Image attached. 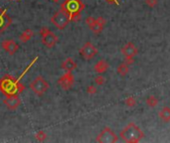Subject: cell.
<instances>
[{"instance_id": "3", "label": "cell", "mask_w": 170, "mask_h": 143, "mask_svg": "<svg viewBox=\"0 0 170 143\" xmlns=\"http://www.w3.org/2000/svg\"><path fill=\"white\" fill-rule=\"evenodd\" d=\"M61 8L69 14L71 21L77 22L81 20V13L85 9V4L81 0H65L61 4Z\"/></svg>"}, {"instance_id": "9", "label": "cell", "mask_w": 170, "mask_h": 143, "mask_svg": "<svg viewBox=\"0 0 170 143\" xmlns=\"http://www.w3.org/2000/svg\"><path fill=\"white\" fill-rule=\"evenodd\" d=\"M58 84L65 91L70 90L74 84V76H73L72 72H66V73L58 80Z\"/></svg>"}, {"instance_id": "16", "label": "cell", "mask_w": 170, "mask_h": 143, "mask_svg": "<svg viewBox=\"0 0 170 143\" xmlns=\"http://www.w3.org/2000/svg\"><path fill=\"white\" fill-rule=\"evenodd\" d=\"M159 118L164 122H169L170 121V107L165 106L159 112Z\"/></svg>"}, {"instance_id": "21", "label": "cell", "mask_w": 170, "mask_h": 143, "mask_svg": "<svg viewBox=\"0 0 170 143\" xmlns=\"http://www.w3.org/2000/svg\"><path fill=\"white\" fill-rule=\"evenodd\" d=\"M35 138H36L38 141L43 142V141H45V140H46V138H47V134H46L43 130H40V131H38V132H37V133L35 134Z\"/></svg>"}, {"instance_id": "28", "label": "cell", "mask_w": 170, "mask_h": 143, "mask_svg": "<svg viewBox=\"0 0 170 143\" xmlns=\"http://www.w3.org/2000/svg\"><path fill=\"white\" fill-rule=\"evenodd\" d=\"M108 3H111V4H118V0H105Z\"/></svg>"}, {"instance_id": "19", "label": "cell", "mask_w": 170, "mask_h": 143, "mask_svg": "<svg viewBox=\"0 0 170 143\" xmlns=\"http://www.w3.org/2000/svg\"><path fill=\"white\" fill-rule=\"evenodd\" d=\"M117 74L121 77H125L128 74V71H130V68H128V65L127 63H122L120 66L117 67Z\"/></svg>"}, {"instance_id": "11", "label": "cell", "mask_w": 170, "mask_h": 143, "mask_svg": "<svg viewBox=\"0 0 170 143\" xmlns=\"http://www.w3.org/2000/svg\"><path fill=\"white\" fill-rule=\"evenodd\" d=\"M2 49L5 51L6 53H8L9 55H14V54L18 51L19 45L17 44L14 40H4L1 43Z\"/></svg>"}, {"instance_id": "17", "label": "cell", "mask_w": 170, "mask_h": 143, "mask_svg": "<svg viewBox=\"0 0 170 143\" xmlns=\"http://www.w3.org/2000/svg\"><path fill=\"white\" fill-rule=\"evenodd\" d=\"M104 24L101 23L98 19H96L95 23H94L91 27H89V28H90L95 34H100V33H101V31L104 30Z\"/></svg>"}, {"instance_id": "25", "label": "cell", "mask_w": 170, "mask_h": 143, "mask_svg": "<svg viewBox=\"0 0 170 143\" xmlns=\"http://www.w3.org/2000/svg\"><path fill=\"white\" fill-rule=\"evenodd\" d=\"M87 93L89 94H97V88H96V87H94V86L88 87V88H87Z\"/></svg>"}, {"instance_id": "23", "label": "cell", "mask_w": 170, "mask_h": 143, "mask_svg": "<svg viewBox=\"0 0 170 143\" xmlns=\"http://www.w3.org/2000/svg\"><path fill=\"white\" fill-rule=\"evenodd\" d=\"M95 83H96L98 86H103V84L105 83V79L103 76H98L95 78Z\"/></svg>"}, {"instance_id": "12", "label": "cell", "mask_w": 170, "mask_h": 143, "mask_svg": "<svg viewBox=\"0 0 170 143\" xmlns=\"http://www.w3.org/2000/svg\"><path fill=\"white\" fill-rule=\"evenodd\" d=\"M3 103L6 105V107L10 110H17L20 104H21V100L18 97V95H12V97H6V98L3 100Z\"/></svg>"}, {"instance_id": "10", "label": "cell", "mask_w": 170, "mask_h": 143, "mask_svg": "<svg viewBox=\"0 0 170 143\" xmlns=\"http://www.w3.org/2000/svg\"><path fill=\"white\" fill-rule=\"evenodd\" d=\"M12 24V19L7 14V10L0 8V35Z\"/></svg>"}, {"instance_id": "29", "label": "cell", "mask_w": 170, "mask_h": 143, "mask_svg": "<svg viewBox=\"0 0 170 143\" xmlns=\"http://www.w3.org/2000/svg\"><path fill=\"white\" fill-rule=\"evenodd\" d=\"M10 1H14V0H10ZM16 1H21V0H16Z\"/></svg>"}, {"instance_id": "4", "label": "cell", "mask_w": 170, "mask_h": 143, "mask_svg": "<svg viewBox=\"0 0 170 143\" xmlns=\"http://www.w3.org/2000/svg\"><path fill=\"white\" fill-rule=\"evenodd\" d=\"M70 21L71 20H70L69 14L62 8H61L59 11H57L55 14L53 15L52 18H51V22H52L53 25H55L56 28H58L59 30L65 29Z\"/></svg>"}, {"instance_id": "24", "label": "cell", "mask_w": 170, "mask_h": 143, "mask_svg": "<svg viewBox=\"0 0 170 143\" xmlns=\"http://www.w3.org/2000/svg\"><path fill=\"white\" fill-rule=\"evenodd\" d=\"M157 3H158V0H145V4L149 6L150 8L155 7V6L157 5Z\"/></svg>"}, {"instance_id": "8", "label": "cell", "mask_w": 170, "mask_h": 143, "mask_svg": "<svg viewBox=\"0 0 170 143\" xmlns=\"http://www.w3.org/2000/svg\"><path fill=\"white\" fill-rule=\"evenodd\" d=\"M98 54V49L91 42H87L80 49V55L85 60H91Z\"/></svg>"}, {"instance_id": "27", "label": "cell", "mask_w": 170, "mask_h": 143, "mask_svg": "<svg viewBox=\"0 0 170 143\" xmlns=\"http://www.w3.org/2000/svg\"><path fill=\"white\" fill-rule=\"evenodd\" d=\"M95 21H96V19H95L94 17H91V16H89L86 19V23H87V25L89 27H91V25H93V24L95 23Z\"/></svg>"}, {"instance_id": "15", "label": "cell", "mask_w": 170, "mask_h": 143, "mask_svg": "<svg viewBox=\"0 0 170 143\" xmlns=\"http://www.w3.org/2000/svg\"><path fill=\"white\" fill-rule=\"evenodd\" d=\"M62 68L67 72H73L75 69H77V63L72 59V58H68L62 64Z\"/></svg>"}, {"instance_id": "7", "label": "cell", "mask_w": 170, "mask_h": 143, "mask_svg": "<svg viewBox=\"0 0 170 143\" xmlns=\"http://www.w3.org/2000/svg\"><path fill=\"white\" fill-rule=\"evenodd\" d=\"M121 53L125 58L127 64L130 65L133 63V58L137 55V48L135 47V45L132 42H128L122 47Z\"/></svg>"}, {"instance_id": "26", "label": "cell", "mask_w": 170, "mask_h": 143, "mask_svg": "<svg viewBox=\"0 0 170 143\" xmlns=\"http://www.w3.org/2000/svg\"><path fill=\"white\" fill-rule=\"evenodd\" d=\"M50 32H51V30H49L47 27H43V28L40 30V35H41V37H44V36H46L47 34L50 33Z\"/></svg>"}, {"instance_id": "22", "label": "cell", "mask_w": 170, "mask_h": 143, "mask_svg": "<svg viewBox=\"0 0 170 143\" xmlns=\"http://www.w3.org/2000/svg\"><path fill=\"white\" fill-rule=\"evenodd\" d=\"M124 103L127 106L133 107V106H135V104H136V100H135V98L133 97H127V100H124Z\"/></svg>"}, {"instance_id": "5", "label": "cell", "mask_w": 170, "mask_h": 143, "mask_svg": "<svg viewBox=\"0 0 170 143\" xmlns=\"http://www.w3.org/2000/svg\"><path fill=\"white\" fill-rule=\"evenodd\" d=\"M29 87L31 88L37 95L42 97V95L48 91L50 86L43 77L38 76L37 78H35V80H34L31 84H29Z\"/></svg>"}, {"instance_id": "13", "label": "cell", "mask_w": 170, "mask_h": 143, "mask_svg": "<svg viewBox=\"0 0 170 143\" xmlns=\"http://www.w3.org/2000/svg\"><path fill=\"white\" fill-rule=\"evenodd\" d=\"M41 38H42L43 44H44V45H45L47 48H49V49L53 48L54 46L56 45V43L58 42V36H56L55 34H54L52 31L47 34L46 36L41 37Z\"/></svg>"}, {"instance_id": "6", "label": "cell", "mask_w": 170, "mask_h": 143, "mask_svg": "<svg viewBox=\"0 0 170 143\" xmlns=\"http://www.w3.org/2000/svg\"><path fill=\"white\" fill-rule=\"evenodd\" d=\"M117 135L110 127H104L97 137V142L100 143H114L117 142Z\"/></svg>"}, {"instance_id": "18", "label": "cell", "mask_w": 170, "mask_h": 143, "mask_svg": "<svg viewBox=\"0 0 170 143\" xmlns=\"http://www.w3.org/2000/svg\"><path fill=\"white\" fill-rule=\"evenodd\" d=\"M32 37H33V31L31 29H27L20 35L19 40L21 41L22 43H26V42H28Z\"/></svg>"}, {"instance_id": "30", "label": "cell", "mask_w": 170, "mask_h": 143, "mask_svg": "<svg viewBox=\"0 0 170 143\" xmlns=\"http://www.w3.org/2000/svg\"><path fill=\"white\" fill-rule=\"evenodd\" d=\"M52 1H54V2H57V1H59V0H52Z\"/></svg>"}, {"instance_id": "2", "label": "cell", "mask_w": 170, "mask_h": 143, "mask_svg": "<svg viewBox=\"0 0 170 143\" xmlns=\"http://www.w3.org/2000/svg\"><path fill=\"white\" fill-rule=\"evenodd\" d=\"M120 136L124 142L137 143L144 137V133L136 124L130 122L120 131Z\"/></svg>"}, {"instance_id": "20", "label": "cell", "mask_w": 170, "mask_h": 143, "mask_svg": "<svg viewBox=\"0 0 170 143\" xmlns=\"http://www.w3.org/2000/svg\"><path fill=\"white\" fill-rule=\"evenodd\" d=\"M146 104L150 107H155L156 105L158 104L157 97H155L154 95H149V97L146 98Z\"/></svg>"}, {"instance_id": "1", "label": "cell", "mask_w": 170, "mask_h": 143, "mask_svg": "<svg viewBox=\"0 0 170 143\" xmlns=\"http://www.w3.org/2000/svg\"><path fill=\"white\" fill-rule=\"evenodd\" d=\"M37 60H38V56L35 57V59L29 64V66L20 75L18 79H15L14 77L10 76V75H5L2 79H0V91L5 97H12V95H18L21 94L25 88V86L21 83L22 78L30 70V68L37 62Z\"/></svg>"}, {"instance_id": "14", "label": "cell", "mask_w": 170, "mask_h": 143, "mask_svg": "<svg viewBox=\"0 0 170 143\" xmlns=\"http://www.w3.org/2000/svg\"><path fill=\"white\" fill-rule=\"evenodd\" d=\"M108 67H110V65L107 62V61L104 60H100L95 65V71H96V73L98 74H103V73H105V72L107 71Z\"/></svg>"}]
</instances>
